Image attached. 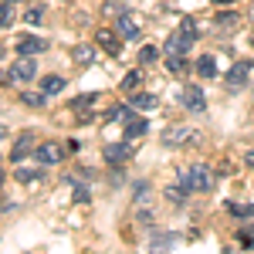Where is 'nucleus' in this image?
<instances>
[{
  "label": "nucleus",
  "mask_w": 254,
  "mask_h": 254,
  "mask_svg": "<svg viewBox=\"0 0 254 254\" xmlns=\"http://www.w3.org/2000/svg\"><path fill=\"white\" fill-rule=\"evenodd\" d=\"M180 183H187L193 193H207V190L214 187V173H210V166L193 163V166H187V170L180 173Z\"/></svg>",
  "instance_id": "f257e3e1"
},
{
  "label": "nucleus",
  "mask_w": 254,
  "mask_h": 254,
  "mask_svg": "<svg viewBox=\"0 0 254 254\" xmlns=\"http://www.w3.org/2000/svg\"><path fill=\"white\" fill-rule=\"evenodd\" d=\"M200 129H193V126H166L163 129V146H200Z\"/></svg>",
  "instance_id": "f03ea898"
},
{
  "label": "nucleus",
  "mask_w": 254,
  "mask_h": 254,
  "mask_svg": "<svg viewBox=\"0 0 254 254\" xmlns=\"http://www.w3.org/2000/svg\"><path fill=\"white\" fill-rule=\"evenodd\" d=\"M38 75V61L34 55H17V61L10 64V71H7V85L10 81H31Z\"/></svg>",
  "instance_id": "7ed1b4c3"
},
{
  "label": "nucleus",
  "mask_w": 254,
  "mask_h": 254,
  "mask_svg": "<svg viewBox=\"0 0 254 254\" xmlns=\"http://www.w3.org/2000/svg\"><path fill=\"white\" fill-rule=\"evenodd\" d=\"M251 71H254V61H234L231 71H227V92H241V88H248Z\"/></svg>",
  "instance_id": "20e7f679"
},
{
  "label": "nucleus",
  "mask_w": 254,
  "mask_h": 254,
  "mask_svg": "<svg viewBox=\"0 0 254 254\" xmlns=\"http://www.w3.org/2000/svg\"><path fill=\"white\" fill-rule=\"evenodd\" d=\"M34 156H38L41 166H55V163H61L68 156V142H41L34 149Z\"/></svg>",
  "instance_id": "39448f33"
},
{
  "label": "nucleus",
  "mask_w": 254,
  "mask_h": 254,
  "mask_svg": "<svg viewBox=\"0 0 254 254\" xmlns=\"http://www.w3.org/2000/svg\"><path fill=\"white\" fill-rule=\"evenodd\" d=\"M132 153H136V139H122V142H109V146H105V159H109L112 166L126 163Z\"/></svg>",
  "instance_id": "423d86ee"
},
{
  "label": "nucleus",
  "mask_w": 254,
  "mask_h": 254,
  "mask_svg": "<svg viewBox=\"0 0 254 254\" xmlns=\"http://www.w3.org/2000/svg\"><path fill=\"white\" fill-rule=\"evenodd\" d=\"M180 98H183V105H187L193 116H203V112H207V95H203V88H196V85H187Z\"/></svg>",
  "instance_id": "0eeeda50"
},
{
  "label": "nucleus",
  "mask_w": 254,
  "mask_h": 254,
  "mask_svg": "<svg viewBox=\"0 0 254 254\" xmlns=\"http://www.w3.org/2000/svg\"><path fill=\"white\" fill-rule=\"evenodd\" d=\"M119 34H122V41H139L142 38V24H139L136 14H129V10L119 14Z\"/></svg>",
  "instance_id": "6e6552de"
},
{
  "label": "nucleus",
  "mask_w": 254,
  "mask_h": 254,
  "mask_svg": "<svg viewBox=\"0 0 254 254\" xmlns=\"http://www.w3.org/2000/svg\"><path fill=\"white\" fill-rule=\"evenodd\" d=\"M14 51L17 55H41V51H48V41L38 38V34H24V38H17Z\"/></svg>",
  "instance_id": "1a4fd4ad"
},
{
  "label": "nucleus",
  "mask_w": 254,
  "mask_h": 254,
  "mask_svg": "<svg viewBox=\"0 0 254 254\" xmlns=\"http://www.w3.org/2000/svg\"><path fill=\"white\" fill-rule=\"evenodd\" d=\"M119 38H122V34L109 31V27H98V31H95V41H98V48H102L105 55H119V48H122Z\"/></svg>",
  "instance_id": "9d476101"
},
{
  "label": "nucleus",
  "mask_w": 254,
  "mask_h": 254,
  "mask_svg": "<svg viewBox=\"0 0 254 254\" xmlns=\"http://www.w3.org/2000/svg\"><path fill=\"white\" fill-rule=\"evenodd\" d=\"M190 48H193V38H190V34H183V31L166 38V55H187Z\"/></svg>",
  "instance_id": "9b49d317"
},
{
  "label": "nucleus",
  "mask_w": 254,
  "mask_h": 254,
  "mask_svg": "<svg viewBox=\"0 0 254 254\" xmlns=\"http://www.w3.org/2000/svg\"><path fill=\"white\" fill-rule=\"evenodd\" d=\"M31 149H38V146H34V136H31V132H24V136L17 139V146L10 149V163H20V159L27 156Z\"/></svg>",
  "instance_id": "f8f14e48"
},
{
  "label": "nucleus",
  "mask_w": 254,
  "mask_h": 254,
  "mask_svg": "<svg viewBox=\"0 0 254 254\" xmlns=\"http://www.w3.org/2000/svg\"><path fill=\"white\" fill-rule=\"evenodd\" d=\"M71 58L78 61L81 68L95 64V44H75V48H71Z\"/></svg>",
  "instance_id": "ddd939ff"
},
{
  "label": "nucleus",
  "mask_w": 254,
  "mask_h": 254,
  "mask_svg": "<svg viewBox=\"0 0 254 254\" xmlns=\"http://www.w3.org/2000/svg\"><path fill=\"white\" fill-rule=\"evenodd\" d=\"M156 102L159 98L149 95V92H132V102H129V105H132L136 112H149V109H156Z\"/></svg>",
  "instance_id": "4468645a"
},
{
  "label": "nucleus",
  "mask_w": 254,
  "mask_h": 254,
  "mask_svg": "<svg viewBox=\"0 0 254 254\" xmlns=\"http://www.w3.org/2000/svg\"><path fill=\"white\" fill-rule=\"evenodd\" d=\"M196 75H200V78H214V75H217V58H214V55L196 58Z\"/></svg>",
  "instance_id": "2eb2a0df"
},
{
  "label": "nucleus",
  "mask_w": 254,
  "mask_h": 254,
  "mask_svg": "<svg viewBox=\"0 0 254 254\" xmlns=\"http://www.w3.org/2000/svg\"><path fill=\"white\" fill-rule=\"evenodd\" d=\"M149 132V119H132V122H126V139H139Z\"/></svg>",
  "instance_id": "dca6fc26"
},
{
  "label": "nucleus",
  "mask_w": 254,
  "mask_h": 254,
  "mask_svg": "<svg viewBox=\"0 0 254 254\" xmlns=\"http://www.w3.org/2000/svg\"><path fill=\"white\" fill-rule=\"evenodd\" d=\"M61 88H68L61 75H48V78H41V92H44V95H58Z\"/></svg>",
  "instance_id": "f3484780"
},
{
  "label": "nucleus",
  "mask_w": 254,
  "mask_h": 254,
  "mask_svg": "<svg viewBox=\"0 0 254 254\" xmlns=\"http://www.w3.org/2000/svg\"><path fill=\"white\" fill-rule=\"evenodd\" d=\"M187 190H190L187 183H176V187H166V200H170V203H176V207H183V203H187Z\"/></svg>",
  "instance_id": "a211bd4d"
},
{
  "label": "nucleus",
  "mask_w": 254,
  "mask_h": 254,
  "mask_svg": "<svg viewBox=\"0 0 254 254\" xmlns=\"http://www.w3.org/2000/svg\"><path fill=\"white\" fill-rule=\"evenodd\" d=\"M139 85H142V71H129V75H126V78H122V92H129V95H132V92H139Z\"/></svg>",
  "instance_id": "6ab92c4d"
},
{
  "label": "nucleus",
  "mask_w": 254,
  "mask_h": 254,
  "mask_svg": "<svg viewBox=\"0 0 254 254\" xmlns=\"http://www.w3.org/2000/svg\"><path fill=\"white\" fill-rule=\"evenodd\" d=\"M14 176H17L20 183H41L44 180V170H24L20 166V170H14Z\"/></svg>",
  "instance_id": "aec40b11"
},
{
  "label": "nucleus",
  "mask_w": 254,
  "mask_h": 254,
  "mask_svg": "<svg viewBox=\"0 0 254 254\" xmlns=\"http://www.w3.org/2000/svg\"><path fill=\"white\" fill-rule=\"evenodd\" d=\"M237 241H241V248L254 251V224H244V227L237 231Z\"/></svg>",
  "instance_id": "412c9836"
},
{
  "label": "nucleus",
  "mask_w": 254,
  "mask_h": 254,
  "mask_svg": "<svg viewBox=\"0 0 254 254\" xmlns=\"http://www.w3.org/2000/svg\"><path fill=\"white\" fill-rule=\"evenodd\" d=\"M166 71H170V75H183V71H187L183 55H170V58H166Z\"/></svg>",
  "instance_id": "4be33fe9"
},
{
  "label": "nucleus",
  "mask_w": 254,
  "mask_h": 254,
  "mask_svg": "<svg viewBox=\"0 0 254 254\" xmlns=\"http://www.w3.org/2000/svg\"><path fill=\"white\" fill-rule=\"evenodd\" d=\"M20 102H24V105H34V109H41V105L48 102V95H44V92H20Z\"/></svg>",
  "instance_id": "5701e85b"
},
{
  "label": "nucleus",
  "mask_w": 254,
  "mask_h": 254,
  "mask_svg": "<svg viewBox=\"0 0 254 254\" xmlns=\"http://www.w3.org/2000/svg\"><path fill=\"white\" fill-rule=\"evenodd\" d=\"M227 210L241 220H248V217H254V203H227Z\"/></svg>",
  "instance_id": "b1692460"
},
{
  "label": "nucleus",
  "mask_w": 254,
  "mask_h": 254,
  "mask_svg": "<svg viewBox=\"0 0 254 254\" xmlns=\"http://www.w3.org/2000/svg\"><path fill=\"white\" fill-rule=\"evenodd\" d=\"M156 58H159V48H153V44L139 48V64H153Z\"/></svg>",
  "instance_id": "393cba45"
},
{
  "label": "nucleus",
  "mask_w": 254,
  "mask_h": 254,
  "mask_svg": "<svg viewBox=\"0 0 254 254\" xmlns=\"http://www.w3.org/2000/svg\"><path fill=\"white\" fill-rule=\"evenodd\" d=\"M88 105H95V95H92V92H88V95H78L75 98V102H71V109H75V112H85V109H88Z\"/></svg>",
  "instance_id": "a878e982"
},
{
  "label": "nucleus",
  "mask_w": 254,
  "mask_h": 254,
  "mask_svg": "<svg viewBox=\"0 0 254 254\" xmlns=\"http://www.w3.org/2000/svg\"><path fill=\"white\" fill-rule=\"evenodd\" d=\"M153 248H166V244H176V234H153L149 237Z\"/></svg>",
  "instance_id": "bb28decb"
},
{
  "label": "nucleus",
  "mask_w": 254,
  "mask_h": 254,
  "mask_svg": "<svg viewBox=\"0 0 254 254\" xmlns=\"http://www.w3.org/2000/svg\"><path fill=\"white\" fill-rule=\"evenodd\" d=\"M180 31H183V34H190V38L196 41V20L193 17H183V20H180Z\"/></svg>",
  "instance_id": "cd10ccee"
},
{
  "label": "nucleus",
  "mask_w": 254,
  "mask_h": 254,
  "mask_svg": "<svg viewBox=\"0 0 254 254\" xmlns=\"http://www.w3.org/2000/svg\"><path fill=\"white\" fill-rule=\"evenodd\" d=\"M0 24H3V31L14 24V10H10V0H3V14H0Z\"/></svg>",
  "instance_id": "c85d7f7f"
},
{
  "label": "nucleus",
  "mask_w": 254,
  "mask_h": 254,
  "mask_svg": "<svg viewBox=\"0 0 254 254\" xmlns=\"http://www.w3.org/2000/svg\"><path fill=\"white\" fill-rule=\"evenodd\" d=\"M41 17H44V10H41V7H31V10L24 14V20H27V24H41Z\"/></svg>",
  "instance_id": "c756f323"
},
{
  "label": "nucleus",
  "mask_w": 254,
  "mask_h": 254,
  "mask_svg": "<svg viewBox=\"0 0 254 254\" xmlns=\"http://www.w3.org/2000/svg\"><path fill=\"white\" fill-rule=\"evenodd\" d=\"M217 24H220V27H234V24H237V14H220V17H217Z\"/></svg>",
  "instance_id": "7c9ffc66"
},
{
  "label": "nucleus",
  "mask_w": 254,
  "mask_h": 254,
  "mask_svg": "<svg viewBox=\"0 0 254 254\" xmlns=\"http://www.w3.org/2000/svg\"><path fill=\"white\" fill-rule=\"evenodd\" d=\"M75 200H78V203H88V190H85V187H75Z\"/></svg>",
  "instance_id": "2f4dec72"
},
{
  "label": "nucleus",
  "mask_w": 254,
  "mask_h": 254,
  "mask_svg": "<svg viewBox=\"0 0 254 254\" xmlns=\"http://www.w3.org/2000/svg\"><path fill=\"white\" fill-rule=\"evenodd\" d=\"M244 163H248V166L254 170V149H248V153H244Z\"/></svg>",
  "instance_id": "473e14b6"
},
{
  "label": "nucleus",
  "mask_w": 254,
  "mask_h": 254,
  "mask_svg": "<svg viewBox=\"0 0 254 254\" xmlns=\"http://www.w3.org/2000/svg\"><path fill=\"white\" fill-rule=\"evenodd\" d=\"M210 3H231V0H210Z\"/></svg>",
  "instance_id": "72a5a7b5"
},
{
  "label": "nucleus",
  "mask_w": 254,
  "mask_h": 254,
  "mask_svg": "<svg viewBox=\"0 0 254 254\" xmlns=\"http://www.w3.org/2000/svg\"><path fill=\"white\" fill-rule=\"evenodd\" d=\"M251 48H254V34H251Z\"/></svg>",
  "instance_id": "f704fd0d"
},
{
  "label": "nucleus",
  "mask_w": 254,
  "mask_h": 254,
  "mask_svg": "<svg viewBox=\"0 0 254 254\" xmlns=\"http://www.w3.org/2000/svg\"><path fill=\"white\" fill-rule=\"evenodd\" d=\"M10 3H14V0H10Z\"/></svg>",
  "instance_id": "c9c22d12"
}]
</instances>
